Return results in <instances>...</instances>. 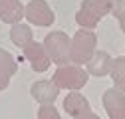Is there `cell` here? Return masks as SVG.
<instances>
[{
  "label": "cell",
  "instance_id": "6da1fadb",
  "mask_svg": "<svg viewBox=\"0 0 125 119\" xmlns=\"http://www.w3.org/2000/svg\"><path fill=\"white\" fill-rule=\"evenodd\" d=\"M97 50V34L91 30L80 28V32H75L72 38V46H70V62L75 66L87 64L91 56Z\"/></svg>",
  "mask_w": 125,
  "mask_h": 119
},
{
  "label": "cell",
  "instance_id": "7a4b0ae2",
  "mask_svg": "<svg viewBox=\"0 0 125 119\" xmlns=\"http://www.w3.org/2000/svg\"><path fill=\"white\" fill-rule=\"evenodd\" d=\"M111 2L113 0H83L75 14L77 26L85 30H93L107 14H111Z\"/></svg>",
  "mask_w": 125,
  "mask_h": 119
},
{
  "label": "cell",
  "instance_id": "3957f363",
  "mask_svg": "<svg viewBox=\"0 0 125 119\" xmlns=\"http://www.w3.org/2000/svg\"><path fill=\"white\" fill-rule=\"evenodd\" d=\"M42 46L48 54L50 62L56 66H66L72 64L70 62V46H72V38L64 32V30H56V32H50L44 38Z\"/></svg>",
  "mask_w": 125,
  "mask_h": 119
},
{
  "label": "cell",
  "instance_id": "277c9868",
  "mask_svg": "<svg viewBox=\"0 0 125 119\" xmlns=\"http://www.w3.org/2000/svg\"><path fill=\"white\" fill-rule=\"evenodd\" d=\"M89 79L87 69H83L82 66L75 64H66V66H58V69L54 71L52 81L60 87V89H70V91H77L82 89Z\"/></svg>",
  "mask_w": 125,
  "mask_h": 119
},
{
  "label": "cell",
  "instance_id": "5b68a950",
  "mask_svg": "<svg viewBox=\"0 0 125 119\" xmlns=\"http://www.w3.org/2000/svg\"><path fill=\"white\" fill-rule=\"evenodd\" d=\"M24 18L34 26L46 28V26H52L56 22V14L48 6L46 0H30L24 6Z\"/></svg>",
  "mask_w": 125,
  "mask_h": 119
},
{
  "label": "cell",
  "instance_id": "8992f818",
  "mask_svg": "<svg viewBox=\"0 0 125 119\" xmlns=\"http://www.w3.org/2000/svg\"><path fill=\"white\" fill-rule=\"evenodd\" d=\"M22 52H24V58L28 60L30 68H32V71L42 73L50 68V58H48V54H46V50L40 42L32 40L26 48H22Z\"/></svg>",
  "mask_w": 125,
  "mask_h": 119
},
{
  "label": "cell",
  "instance_id": "52a82bcc",
  "mask_svg": "<svg viewBox=\"0 0 125 119\" xmlns=\"http://www.w3.org/2000/svg\"><path fill=\"white\" fill-rule=\"evenodd\" d=\"M103 107H105L109 119H125V93L117 87L105 89Z\"/></svg>",
  "mask_w": 125,
  "mask_h": 119
},
{
  "label": "cell",
  "instance_id": "ba28073f",
  "mask_svg": "<svg viewBox=\"0 0 125 119\" xmlns=\"http://www.w3.org/2000/svg\"><path fill=\"white\" fill-rule=\"evenodd\" d=\"M30 95H32L40 105L44 103H54L60 95V87L52 81V79H38L30 87Z\"/></svg>",
  "mask_w": 125,
  "mask_h": 119
},
{
  "label": "cell",
  "instance_id": "9c48e42d",
  "mask_svg": "<svg viewBox=\"0 0 125 119\" xmlns=\"http://www.w3.org/2000/svg\"><path fill=\"white\" fill-rule=\"evenodd\" d=\"M87 68V73L89 76H95V78H105L109 76L111 71V66H113V58L109 56L105 50H95V54L91 56V60L85 64Z\"/></svg>",
  "mask_w": 125,
  "mask_h": 119
},
{
  "label": "cell",
  "instance_id": "30bf717a",
  "mask_svg": "<svg viewBox=\"0 0 125 119\" xmlns=\"http://www.w3.org/2000/svg\"><path fill=\"white\" fill-rule=\"evenodd\" d=\"M24 18L22 0H0V20L4 24H18Z\"/></svg>",
  "mask_w": 125,
  "mask_h": 119
},
{
  "label": "cell",
  "instance_id": "8fae6325",
  "mask_svg": "<svg viewBox=\"0 0 125 119\" xmlns=\"http://www.w3.org/2000/svg\"><path fill=\"white\" fill-rule=\"evenodd\" d=\"M16 71H18V64L12 58V54L6 50H0V91L8 87L10 79L14 78Z\"/></svg>",
  "mask_w": 125,
  "mask_h": 119
},
{
  "label": "cell",
  "instance_id": "7c38bea8",
  "mask_svg": "<svg viewBox=\"0 0 125 119\" xmlns=\"http://www.w3.org/2000/svg\"><path fill=\"white\" fill-rule=\"evenodd\" d=\"M64 109H66V113L72 115V117H80L82 113L91 111L89 101H87L80 91H72L70 95H66V99H64Z\"/></svg>",
  "mask_w": 125,
  "mask_h": 119
},
{
  "label": "cell",
  "instance_id": "4fadbf2b",
  "mask_svg": "<svg viewBox=\"0 0 125 119\" xmlns=\"http://www.w3.org/2000/svg\"><path fill=\"white\" fill-rule=\"evenodd\" d=\"M10 40H12L14 46L26 48L28 44L34 40V36H32V30H30L28 24L18 22V24H12V28H10Z\"/></svg>",
  "mask_w": 125,
  "mask_h": 119
},
{
  "label": "cell",
  "instance_id": "5bb4252c",
  "mask_svg": "<svg viewBox=\"0 0 125 119\" xmlns=\"http://www.w3.org/2000/svg\"><path fill=\"white\" fill-rule=\"evenodd\" d=\"M109 76L113 79V87L121 89L125 93V56H119L113 60V66H111V71Z\"/></svg>",
  "mask_w": 125,
  "mask_h": 119
},
{
  "label": "cell",
  "instance_id": "9a60e30c",
  "mask_svg": "<svg viewBox=\"0 0 125 119\" xmlns=\"http://www.w3.org/2000/svg\"><path fill=\"white\" fill-rule=\"evenodd\" d=\"M38 119H62L60 111L54 107V103H44L38 109Z\"/></svg>",
  "mask_w": 125,
  "mask_h": 119
},
{
  "label": "cell",
  "instance_id": "2e32d148",
  "mask_svg": "<svg viewBox=\"0 0 125 119\" xmlns=\"http://www.w3.org/2000/svg\"><path fill=\"white\" fill-rule=\"evenodd\" d=\"M111 14L119 22L125 20V0H113L111 2Z\"/></svg>",
  "mask_w": 125,
  "mask_h": 119
},
{
  "label": "cell",
  "instance_id": "e0dca14e",
  "mask_svg": "<svg viewBox=\"0 0 125 119\" xmlns=\"http://www.w3.org/2000/svg\"><path fill=\"white\" fill-rule=\"evenodd\" d=\"M75 119H99V115H95L93 111H85V113H82L80 117H75Z\"/></svg>",
  "mask_w": 125,
  "mask_h": 119
},
{
  "label": "cell",
  "instance_id": "ac0fdd59",
  "mask_svg": "<svg viewBox=\"0 0 125 119\" xmlns=\"http://www.w3.org/2000/svg\"><path fill=\"white\" fill-rule=\"evenodd\" d=\"M119 28H121V32L125 34V20H121V22H119Z\"/></svg>",
  "mask_w": 125,
  "mask_h": 119
}]
</instances>
